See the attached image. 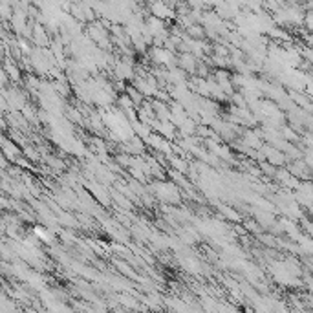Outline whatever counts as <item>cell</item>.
Masks as SVG:
<instances>
[{"label":"cell","instance_id":"6da1fadb","mask_svg":"<svg viewBox=\"0 0 313 313\" xmlns=\"http://www.w3.org/2000/svg\"><path fill=\"white\" fill-rule=\"evenodd\" d=\"M35 233H37V237L41 238V240H49L48 231H44V229H41V227H37V229H35Z\"/></svg>","mask_w":313,"mask_h":313}]
</instances>
